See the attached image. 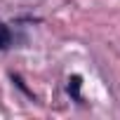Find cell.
<instances>
[{"instance_id": "3", "label": "cell", "mask_w": 120, "mask_h": 120, "mask_svg": "<svg viewBox=\"0 0 120 120\" xmlns=\"http://www.w3.org/2000/svg\"><path fill=\"white\" fill-rule=\"evenodd\" d=\"M12 80H14V82H17V87H19V90H21V92H26V94H28V97H31V99H33V92H31V90H28V87H26V85H24V80H21V78H19V75H12Z\"/></svg>"}, {"instance_id": "1", "label": "cell", "mask_w": 120, "mask_h": 120, "mask_svg": "<svg viewBox=\"0 0 120 120\" xmlns=\"http://www.w3.org/2000/svg\"><path fill=\"white\" fill-rule=\"evenodd\" d=\"M80 85H82V78H80V75H71V78H68L66 90H68V94H71L75 101H80Z\"/></svg>"}, {"instance_id": "2", "label": "cell", "mask_w": 120, "mask_h": 120, "mask_svg": "<svg viewBox=\"0 0 120 120\" xmlns=\"http://www.w3.org/2000/svg\"><path fill=\"white\" fill-rule=\"evenodd\" d=\"M12 42V31L7 24H0V49H7Z\"/></svg>"}]
</instances>
